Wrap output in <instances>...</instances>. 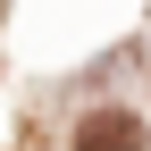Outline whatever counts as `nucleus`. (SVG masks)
<instances>
[{"label": "nucleus", "mask_w": 151, "mask_h": 151, "mask_svg": "<svg viewBox=\"0 0 151 151\" xmlns=\"http://www.w3.org/2000/svg\"><path fill=\"white\" fill-rule=\"evenodd\" d=\"M76 151H143V118H126V109H92V118L76 126Z\"/></svg>", "instance_id": "nucleus-1"}]
</instances>
